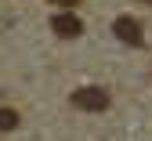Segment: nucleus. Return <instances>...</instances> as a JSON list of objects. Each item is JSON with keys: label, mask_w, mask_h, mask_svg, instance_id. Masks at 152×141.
I'll return each mask as SVG.
<instances>
[{"label": "nucleus", "mask_w": 152, "mask_h": 141, "mask_svg": "<svg viewBox=\"0 0 152 141\" xmlns=\"http://www.w3.org/2000/svg\"><path fill=\"white\" fill-rule=\"evenodd\" d=\"M69 102L83 112H102V109H109V91L105 87H80V91H72Z\"/></svg>", "instance_id": "nucleus-1"}, {"label": "nucleus", "mask_w": 152, "mask_h": 141, "mask_svg": "<svg viewBox=\"0 0 152 141\" xmlns=\"http://www.w3.org/2000/svg\"><path fill=\"white\" fill-rule=\"evenodd\" d=\"M112 33H116V40H123L127 47H145V29H141V22H138V18L120 15L116 22H112Z\"/></svg>", "instance_id": "nucleus-2"}, {"label": "nucleus", "mask_w": 152, "mask_h": 141, "mask_svg": "<svg viewBox=\"0 0 152 141\" xmlns=\"http://www.w3.org/2000/svg\"><path fill=\"white\" fill-rule=\"evenodd\" d=\"M51 29L58 33L62 40H76V36L83 33V22H80L72 11H62V15H54V18H51Z\"/></svg>", "instance_id": "nucleus-3"}, {"label": "nucleus", "mask_w": 152, "mask_h": 141, "mask_svg": "<svg viewBox=\"0 0 152 141\" xmlns=\"http://www.w3.org/2000/svg\"><path fill=\"white\" fill-rule=\"evenodd\" d=\"M15 127H18V112L7 109V105H0V134H4V130H15Z\"/></svg>", "instance_id": "nucleus-4"}, {"label": "nucleus", "mask_w": 152, "mask_h": 141, "mask_svg": "<svg viewBox=\"0 0 152 141\" xmlns=\"http://www.w3.org/2000/svg\"><path fill=\"white\" fill-rule=\"evenodd\" d=\"M54 4H62V7H76L80 0H54Z\"/></svg>", "instance_id": "nucleus-5"}, {"label": "nucleus", "mask_w": 152, "mask_h": 141, "mask_svg": "<svg viewBox=\"0 0 152 141\" xmlns=\"http://www.w3.org/2000/svg\"><path fill=\"white\" fill-rule=\"evenodd\" d=\"M148 4H152V0H148Z\"/></svg>", "instance_id": "nucleus-6"}]
</instances>
